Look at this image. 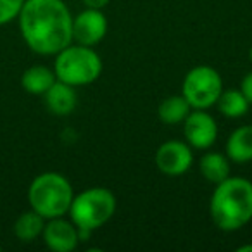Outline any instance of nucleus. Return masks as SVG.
<instances>
[{"instance_id": "nucleus-12", "label": "nucleus", "mask_w": 252, "mask_h": 252, "mask_svg": "<svg viewBox=\"0 0 252 252\" xmlns=\"http://www.w3.org/2000/svg\"><path fill=\"white\" fill-rule=\"evenodd\" d=\"M226 156L237 164L252 161V125H244L231 131L226 142Z\"/></svg>"}, {"instance_id": "nucleus-2", "label": "nucleus", "mask_w": 252, "mask_h": 252, "mask_svg": "<svg viewBox=\"0 0 252 252\" xmlns=\"http://www.w3.org/2000/svg\"><path fill=\"white\" fill-rule=\"evenodd\" d=\"M213 223L223 231H237L252 220V182L244 176H228L211 195Z\"/></svg>"}, {"instance_id": "nucleus-14", "label": "nucleus", "mask_w": 252, "mask_h": 252, "mask_svg": "<svg viewBox=\"0 0 252 252\" xmlns=\"http://www.w3.org/2000/svg\"><path fill=\"white\" fill-rule=\"evenodd\" d=\"M56 73L47 66H32L23 73L21 85L28 94L43 95L54 83H56Z\"/></svg>"}, {"instance_id": "nucleus-5", "label": "nucleus", "mask_w": 252, "mask_h": 252, "mask_svg": "<svg viewBox=\"0 0 252 252\" xmlns=\"http://www.w3.org/2000/svg\"><path fill=\"white\" fill-rule=\"evenodd\" d=\"M116 207L118 200L111 190L104 187H92L73 197L67 214L76 228L95 231L114 216Z\"/></svg>"}, {"instance_id": "nucleus-13", "label": "nucleus", "mask_w": 252, "mask_h": 252, "mask_svg": "<svg viewBox=\"0 0 252 252\" xmlns=\"http://www.w3.org/2000/svg\"><path fill=\"white\" fill-rule=\"evenodd\" d=\"M199 169L209 183H221L230 176V159L221 152H206L200 158Z\"/></svg>"}, {"instance_id": "nucleus-1", "label": "nucleus", "mask_w": 252, "mask_h": 252, "mask_svg": "<svg viewBox=\"0 0 252 252\" xmlns=\"http://www.w3.org/2000/svg\"><path fill=\"white\" fill-rule=\"evenodd\" d=\"M18 19L23 40L40 56H56L73 43V14L64 0H25Z\"/></svg>"}, {"instance_id": "nucleus-15", "label": "nucleus", "mask_w": 252, "mask_h": 252, "mask_svg": "<svg viewBox=\"0 0 252 252\" xmlns=\"http://www.w3.org/2000/svg\"><path fill=\"white\" fill-rule=\"evenodd\" d=\"M216 107L224 118L238 119L245 116L251 109V102L247 100L240 88H228L223 90L216 102Z\"/></svg>"}, {"instance_id": "nucleus-21", "label": "nucleus", "mask_w": 252, "mask_h": 252, "mask_svg": "<svg viewBox=\"0 0 252 252\" xmlns=\"http://www.w3.org/2000/svg\"><path fill=\"white\" fill-rule=\"evenodd\" d=\"M238 252H252V244H247V245H240L237 249Z\"/></svg>"}, {"instance_id": "nucleus-6", "label": "nucleus", "mask_w": 252, "mask_h": 252, "mask_svg": "<svg viewBox=\"0 0 252 252\" xmlns=\"http://www.w3.org/2000/svg\"><path fill=\"white\" fill-rule=\"evenodd\" d=\"M223 90V78L213 66H195L183 78L182 95L192 109H209L216 105Z\"/></svg>"}, {"instance_id": "nucleus-23", "label": "nucleus", "mask_w": 252, "mask_h": 252, "mask_svg": "<svg viewBox=\"0 0 252 252\" xmlns=\"http://www.w3.org/2000/svg\"><path fill=\"white\" fill-rule=\"evenodd\" d=\"M0 251H2V245H0Z\"/></svg>"}, {"instance_id": "nucleus-10", "label": "nucleus", "mask_w": 252, "mask_h": 252, "mask_svg": "<svg viewBox=\"0 0 252 252\" xmlns=\"http://www.w3.org/2000/svg\"><path fill=\"white\" fill-rule=\"evenodd\" d=\"M42 237L47 247L54 252H71L80 244L76 224L71 220H64V216L47 220Z\"/></svg>"}, {"instance_id": "nucleus-17", "label": "nucleus", "mask_w": 252, "mask_h": 252, "mask_svg": "<svg viewBox=\"0 0 252 252\" xmlns=\"http://www.w3.org/2000/svg\"><path fill=\"white\" fill-rule=\"evenodd\" d=\"M45 218L40 216L36 211H26L16 220L14 223V235L21 242H33L42 237L43 226H45Z\"/></svg>"}, {"instance_id": "nucleus-18", "label": "nucleus", "mask_w": 252, "mask_h": 252, "mask_svg": "<svg viewBox=\"0 0 252 252\" xmlns=\"http://www.w3.org/2000/svg\"><path fill=\"white\" fill-rule=\"evenodd\" d=\"M25 0H0V26L18 19Z\"/></svg>"}, {"instance_id": "nucleus-19", "label": "nucleus", "mask_w": 252, "mask_h": 252, "mask_svg": "<svg viewBox=\"0 0 252 252\" xmlns=\"http://www.w3.org/2000/svg\"><path fill=\"white\" fill-rule=\"evenodd\" d=\"M240 90H242V94L247 97V100L251 102V105H252V71H249V73L244 76L242 85H240Z\"/></svg>"}, {"instance_id": "nucleus-8", "label": "nucleus", "mask_w": 252, "mask_h": 252, "mask_svg": "<svg viewBox=\"0 0 252 252\" xmlns=\"http://www.w3.org/2000/svg\"><path fill=\"white\" fill-rule=\"evenodd\" d=\"M156 166L166 176H182L193 164V152L187 142L166 140L156 152Z\"/></svg>"}, {"instance_id": "nucleus-4", "label": "nucleus", "mask_w": 252, "mask_h": 252, "mask_svg": "<svg viewBox=\"0 0 252 252\" xmlns=\"http://www.w3.org/2000/svg\"><path fill=\"white\" fill-rule=\"evenodd\" d=\"M54 73L57 80L71 87H85L97 81L102 74V59L94 47L69 43L56 54Z\"/></svg>"}, {"instance_id": "nucleus-9", "label": "nucleus", "mask_w": 252, "mask_h": 252, "mask_svg": "<svg viewBox=\"0 0 252 252\" xmlns=\"http://www.w3.org/2000/svg\"><path fill=\"white\" fill-rule=\"evenodd\" d=\"M107 18L102 9H85L73 18V42L95 47L107 35Z\"/></svg>"}, {"instance_id": "nucleus-7", "label": "nucleus", "mask_w": 252, "mask_h": 252, "mask_svg": "<svg viewBox=\"0 0 252 252\" xmlns=\"http://www.w3.org/2000/svg\"><path fill=\"white\" fill-rule=\"evenodd\" d=\"M183 135L192 149L207 151L218 138V123L207 109H192L183 121Z\"/></svg>"}, {"instance_id": "nucleus-22", "label": "nucleus", "mask_w": 252, "mask_h": 252, "mask_svg": "<svg viewBox=\"0 0 252 252\" xmlns=\"http://www.w3.org/2000/svg\"><path fill=\"white\" fill-rule=\"evenodd\" d=\"M249 59H251V63H252V45H251V49H249Z\"/></svg>"}, {"instance_id": "nucleus-11", "label": "nucleus", "mask_w": 252, "mask_h": 252, "mask_svg": "<svg viewBox=\"0 0 252 252\" xmlns=\"http://www.w3.org/2000/svg\"><path fill=\"white\" fill-rule=\"evenodd\" d=\"M45 105L52 114L56 116H67L74 111L78 102V95L74 92V87L56 80V83L43 94Z\"/></svg>"}, {"instance_id": "nucleus-16", "label": "nucleus", "mask_w": 252, "mask_h": 252, "mask_svg": "<svg viewBox=\"0 0 252 252\" xmlns=\"http://www.w3.org/2000/svg\"><path fill=\"white\" fill-rule=\"evenodd\" d=\"M190 111H192V105L180 94V95L166 97L159 104L158 116L164 125H180V123L185 121V118L190 114Z\"/></svg>"}, {"instance_id": "nucleus-20", "label": "nucleus", "mask_w": 252, "mask_h": 252, "mask_svg": "<svg viewBox=\"0 0 252 252\" xmlns=\"http://www.w3.org/2000/svg\"><path fill=\"white\" fill-rule=\"evenodd\" d=\"M111 0H83L85 7L88 9H104Z\"/></svg>"}, {"instance_id": "nucleus-3", "label": "nucleus", "mask_w": 252, "mask_h": 252, "mask_svg": "<svg viewBox=\"0 0 252 252\" xmlns=\"http://www.w3.org/2000/svg\"><path fill=\"white\" fill-rule=\"evenodd\" d=\"M73 187L61 173L47 171L38 175L28 189V202L45 220L66 216L73 202Z\"/></svg>"}]
</instances>
